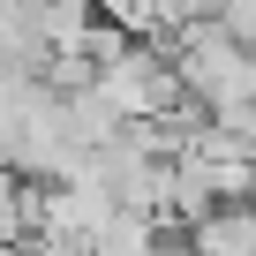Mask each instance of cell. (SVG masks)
<instances>
[{
	"label": "cell",
	"mask_w": 256,
	"mask_h": 256,
	"mask_svg": "<svg viewBox=\"0 0 256 256\" xmlns=\"http://www.w3.org/2000/svg\"><path fill=\"white\" fill-rule=\"evenodd\" d=\"M106 98L128 113V120H151V113H174L188 90H181V68H174V46L166 38H128L106 68H98Z\"/></svg>",
	"instance_id": "7a4b0ae2"
},
{
	"label": "cell",
	"mask_w": 256,
	"mask_h": 256,
	"mask_svg": "<svg viewBox=\"0 0 256 256\" xmlns=\"http://www.w3.org/2000/svg\"><path fill=\"white\" fill-rule=\"evenodd\" d=\"M188 248H204V256H256V196H226L204 218H188Z\"/></svg>",
	"instance_id": "3957f363"
},
{
	"label": "cell",
	"mask_w": 256,
	"mask_h": 256,
	"mask_svg": "<svg viewBox=\"0 0 256 256\" xmlns=\"http://www.w3.org/2000/svg\"><path fill=\"white\" fill-rule=\"evenodd\" d=\"M248 53H256V46H248Z\"/></svg>",
	"instance_id": "277c9868"
},
{
	"label": "cell",
	"mask_w": 256,
	"mask_h": 256,
	"mask_svg": "<svg viewBox=\"0 0 256 256\" xmlns=\"http://www.w3.org/2000/svg\"><path fill=\"white\" fill-rule=\"evenodd\" d=\"M166 46H174V68H181L188 106H204V113H234V106L256 98V53H248L218 16H188Z\"/></svg>",
	"instance_id": "6da1fadb"
}]
</instances>
